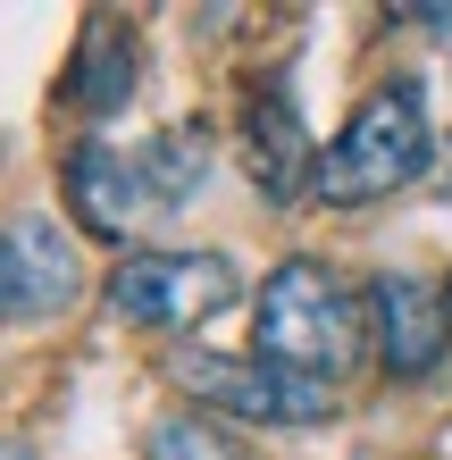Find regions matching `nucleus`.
Returning <instances> with one entry per match:
<instances>
[{"label": "nucleus", "instance_id": "f257e3e1", "mask_svg": "<svg viewBox=\"0 0 452 460\" xmlns=\"http://www.w3.org/2000/svg\"><path fill=\"white\" fill-rule=\"evenodd\" d=\"M201 168H209V134L201 126H168L151 143H75L67 151V209L75 226L101 234V243H126L143 218H168L201 193Z\"/></svg>", "mask_w": 452, "mask_h": 460}, {"label": "nucleus", "instance_id": "f03ea898", "mask_svg": "<svg viewBox=\"0 0 452 460\" xmlns=\"http://www.w3.org/2000/svg\"><path fill=\"white\" fill-rule=\"evenodd\" d=\"M360 293L318 260H285L269 285H260V310H252V360H269L285 376H310V385H343L360 360Z\"/></svg>", "mask_w": 452, "mask_h": 460}, {"label": "nucleus", "instance_id": "7ed1b4c3", "mask_svg": "<svg viewBox=\"0 0 452 460\" xmlns=\"http://www.w3.org/2000/svg\"><path fill=\"white\" fill-rule=\"evenodd\" d=\"M419 168H428V93H419L411 75H394V84H377L343 118V134L318 151L310 193L327 209H360V201L403 193Z\"/></svg>", "mask_w": 452, "mask_h": 460}, {"label": "nucleus", "instance_id": "20e7f679", "mask_svg": "<svg viewBox=\"0 0 452 460\" xmlns=\"http://www.w3.org/2000/svg\"><path fill=\"white\" fill-rule=\"evenodd\" d=\"M235 293H244V277H235L226 252H135V260H118V277H110V310L126 327L176 335V327L218 318Z\"/></svg>", "mask_w": 452, "mask_h": 460}, {"label": "nucleus", "instance_id": "39448f33", "mask_svg": "<svg viewBox=\"0 0 452 460\" xmlns=\"http://www.w3.org/2000/svg\"><path fill=\"white\" fill-rule=\"evenodd\" d=\"M184 394L201 402V411H226V419H260V427H310L335 411L327 385H310V376H285L269 360H218V351H184L168 368Z\"/></svg>", "mask_w": 452, "mask_h": 460}, {"label": "nucleus", "instance_id": "423d86ee", "mask_svg": "<svg viewBox=\"0 0 452 460\" xmlns=\"http://www.w3.org/2000/svg\"><path fill=\"white\" fill-rule=\"evenodd\" d=\"M75 243L50 218H17L0 226V327H42L75 302Z\"/></svg>", "mask_w": 452, "mask_h": 460}, {"label": "nucleus", "instance_id": "0eeeda50", "mask_svg": "<svg viewBox=\"0 0 452 460\" xmlns=\"http://www.w3.org/2000/svg\"><path fill=\"white\" fill-rule=\"evenodd\" d=\"M452 293H436L428 277H411V268H386L377 285H368V318H377V351L394 376H428L452 343Z\"/></svg>", "mask_w": 452, "mask_h": 460}, {"label": "nucleus", "instance_id": "6e6552de", "mask_svg": "<svg viewBox=\"0 0 452 460\" xmlns=\"http://www.w3.org/2000/svg\"><path fill=\"white\" fill-rule=\"evenodd\" d=\"M126 93H135V34L118 17H93L84 42H75V67H67V101L84 118H118Z\"/></svg>", "mask_w": 452, "mask_h": 460}, {"label": "nucleus", "instance_id": "1a4fd4ad", "mask_svg": "<svg viewBox=\"0 0 452 460\" xmlns=\"http://www.w3.org/2000/svg\"><path fill=\"white\" fill-rule=\"evenodd\" d=\"M244 159H252V184L269 201H294L302 184L318 176V159L302 151V126L285 101H252V126H244Z\"/></svg>", "mask_w": 452, "mask_h": 460}, {"label": "nucleus", "instance_id": "9d476101", "mask_svg": "<svg viewBox=\"0 0 452 460\" xmlns=\"http://www.w3.org/2000/svg\"><path fill=\"white\" fill-rule=\"evenodd\" d=\"M143 460H252V452L235 444L218 419H201V411H168V419H151Z\"/></svg>", "mask_w": 452, "mask_h": 460}, {"label": "nucleus", "instance_id": "9b49d317", "mask_svg": "<svg viewBox=\"0 0 452 460\" xmlns=\"http://www.w3.org/2000/svg\"><path fill=\"white\" fill-rule=\"evenodd\" d=\"M0 460H34V444H17V436H0Z\"/></svg>", "mask_w": 452, "mask_h": 460}, {"label": "nucleus", "instance_id": "f8f14e48", "mask_svg": "<svg viewBox=\"0 0 452 460\" xmlns=\"http://www.w3.org/2000/svg\"><path fill=\"white\" fill-rule=\"evenodd\" d=\"M444 193H452V151H444Z\"/></svg>", "mask_w": 452, "mask_h": 460}, {"label": "nucleus", "instance_id": "ddd939ff", "mask_svg": "<svg viewBox=\"0 0 452 460\" xmlns=\"http://www.w3.org/2000/svg\"><path fill=\"white\" fill-rule=\"evenodd\" d=\"M444 293H452V285H444Z\"/></svg>", "mask_w": 452, "mask_h": 460}]
</instances>
